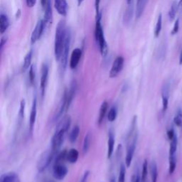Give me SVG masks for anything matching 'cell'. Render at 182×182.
<instances>
[{"label":"cell","mask_w":182,"mask_h":182,"mask_svg":"<svg viewBox=\"0 0 182 182\" xmlns=\"http://www.w3.org/2000/svg\"><path fill=\"white\" fill-rule=\"evenodd\" d=\"M71 125V118L70 115H65L61 118L58 123L55 132L51 138V148L54 152L58 153L60 148L64 141L65 136L66 132L68 131Z\"/></svg>","instance_id":"6da1fadb"},{"label":"cell","mask_w":182,"mask_h":182,"mask_svg":"<svg viewBox=\"0 0 182 182\" xmlns=\"http://www.w3.org/2000/svg\"><path fill=\"white\" fill-rule=\"evenodd\" d=\"M68 29H66L64 20H61L58 24L56 29L55 44H54V54L56 61H60L63 52V46L66 37Z\"/></svg>","instance_id":"7a4b0ae2"},{"label":"cell","mask_w":182,"mask_h":182,"mask_svg":"<svg viewBox=\"0 0 182 182\" xmlns=\"http://www.w3.org/2000/svg\"><path fill=\"white\" fill-rule=\"evenodd\" d=\"M101 19V15H97V19L96 24H95V39L98 44L99 49H100V53L103 56H105L108 54V44L105 39L104 32H103V29L100 23Z\"/></svg>","instance_id":"3957f363"},{"label":"cell","mask_w":182,"mask_h":182,"mask_svg":"<svg viewBox=\"0 0 182 182\" xmlns=\"http://www.w3.org/2000/svg\"><path fill=\"white\" fill-rule=\"evenodd\" d=\"M57 153L55 152L51 148L49 149L45 150L41 155L39 156L38 161H37L36 168L39 173H42L47 169L49 165L53 162L56 157Z\"/></svg>","instance_id":"277c9868"},{"label":"cell","mask_w":182,"mask_h":182,"mask_svg":"<svg viewBox=\"0 0 182 182\" xmlns=\"http://www.w3.org/2000/svg\"><path fill=\"white\" fill-rule=\"evenodd\" d=\"M138 139V132L137 131L132 135H129L127 137V152L125 156V165L127 168H129L132 164L133 157H134V152L136 149L137 142Z\"/></svg>","instance_id":"5b68a950"},{"label":"cell","mask_w":182,"mask_h":182,"mask_svg":"<svg viewBox=\"0 0 182 182\" xmlns=\"http://www.w3.org/2000/svg\"><path fill=\"white\" fill-rule=\"evenodd\" d=\"M71 31L70 30L68 29L66 37H65V41L64 43V46H63V52H62V55L60 62H61V67L63 71H65L66 68L68 64V57L69 50H70V45H71Z\"/></svg>","instance_id":"8992f818"},{"label":"cell","mask_w":182,"mask_h":182,"mask_svg":"<svg viewBox=\"0 0 182 182\" xmlns=\"http://www.w3.org/2000/svg\"><path fill=\"white\" fill-rule=\"evenodd\" d=\"M48 72H49V67H48V64L46 63H43L42 66H41L40 78V89L42 98H44L45 92H46V88L47 85L48 78Z\"/></svg>","instance_id":"52a82bcc"},{"label":"cell","mask_w":182,"mask_h":182,"mask_svg":"<svg viewBox=\"0 0 182 182\" xmlns=\"http://www.w3.org/2000/svg\"><path fill=\"white\" fill-rule=\"evenodd\" d=\"M52 174L54 179L61 181L64 179L68 174V169L63 163H54L52 169Z\"/></svg>","instance_id":"ba28073f"},{"label":"cell","mask_w":182,"mask_h":182,"mask_svg":"<svg viewBox=\"0 0 182 182\" xmlns=\"http://www.w3.org/2000/svg\"><path fill=\"white\" fill-rule=\"evenodd\" d=\"M67 110V90L65 89L63 95H62L61 100L59 103L57 111L56 112L55 115L53 117V120L56 122L61 119L63 113L66 112Z\"/></svg>","instance_id":"9c48e42d"},{"label":"cell","mask_w":182,"mask_h":182,"mask_svg":"<svg viewBox=\"0 0 182 182\" xmlns=\"http://www.w3.org/2000/svg\"><path fill=\"white\" fill-rule=\"evenodd\" d=\"M124 62H125V60H124L123 56H117L116 58L113 63H112L111 69H110V78H115L120 74V73L121 72L123 68Z\"/></svg>","instance_id":"30bf717a"},{"label":"cell","mask_w":182,"mask_h":182,"mask_svg":"<svg viewBox=\"0 0 182 182\" xmlns=\"http://www.w3.org/2000/svg\"><path fill=\"white\" fill-rule=\"evenodd\" d=\"M36 115H37V97L35 95L33 97L32 105H31V112H30V117H29V133L30 134L32 135L33 128H34V125L36 120Z\"/></svg>","instance_id":"8fae6325"},{"label":"cell","mask_w":182,"mask_h":182,"mask_svg":"<svg viewBox=\"0 0 182 182\" xmlns=\"http://www.w3.org/2000/svg\"><path fill=\"white\" fill-rule=\"evenodd\" d=\"M45 27V24L44 21L43 20H39L38 23L36 25V27L34 30L33 31L32 34H31V44H34L37 41L39 40V39L41 38V35H42L43 31H44Z\"/></svg>","instance_id":"7c38bea8"},{"label":"cell","mask_w":182,"mask_h":182,"mask_svg":"<svg viewBox=\"0 0 182 182\" xmlns=\"http://www.w3.org/2000/svg\"><path fill=\"white\" fill-rule=\"evenodd\" d=\"M82 56V51L80 48H76L73 51L71 56L70 60V68L71 69H75L78 66V63Z\"/></svg>","instance_id":"4fadbf2b"},{"label":"cell","mask_w":182,"mask_h":182,"mask_svg":"<svg viewBox=\"0 0 182 182\" xmlns=\"http://www.w3.org/2000/svg\"><path fill=\"white\" fill-rule=\"evenodd\" d=\"M77 91V83L76 80L71 82L68 91L67 90V110L70 108L71 103L74 100Z\"/></svg>","instance_id":"5bb4252c"},{"label":"cell","mask_w":182,"mask_h":182,"mask_svg":"<svg viewBox=\"0 0 182 182\" xmlns=\"http://www.w3.org/2000/svg\"><path fill=\"white\" fill-rule=\"evenodd\" d=\"M115 134L112 132V130L110 129L108 132V153H107V157L108 159H110L113 155L114 149H115Z\"/></svg>","instance_id":"9a60e30c"},{"label":"cell","mask_w":182,"mask_h":182,"mask_svg":"<svg viewBox=\"0 0 182 182\" xmlns=\"http://www.w3.org/2000/svg\"><path fill=\"white\" fill-rule=\"evenodd\" d=\"M54 7L59 14L63 16H66L68 12V4L66 0H54Z\"/></svg>","instance_id":"2e32d148"},{"label":"cell","mask_w":182,"mask_h":182,"mask_svg":"<svg viewBox=\"0 0 182 182\" xmlns=\"http://www.w3.org/2000/svg\"><path fill=\"white\" fill-rule=\"evenodd\" d=\"M45 8V14H44V24L45 26H48L51 23V21L52 19V8H51V1L48 0Z\"/></svg>","instance_id":"e0dca14e"},{"label":"cell","mask_w":182,"mask_h":182,"mask_svg":"<svg viewBox=\"0 0 182 182\" xmlns=\"http://www.w3.org/2000/svg\"><path fill=\"white\" fill-rule=\"evenodd\" d=\"M25 108H26V102L24 99H22L20 102L19 111L18 113V119H17V128L20 129L22 127V123H23L24 114H25Z\"/></svg>","instance_id":"ac0fdd59"},{"label":"cell","mask_w":182,"mask_h":182,"mask_svg":"<svg viewBox=\"0 0 182 182\" xmlns=\"http://www.w3.org/2000/svg\"><path fill=\"white\" fill-rule=\"evenodd\" d=\"M108 103L106 100L103 101L102 104H101L100 110H99L98 119H97V124H98V125H100L103 123V120H104V118L106 115L107 111H108Z\"/></svg>","instance_id":"d6986e66"},{"label":"cell","mask_w":182,"mask_h":182,"mask_svg":"<svg viewBox=\"0 0 182 182\" xmlns=\"http://www.w3.org/2000/svg\"><path fill=\"white\" fill-rule=\"evenodd\" d=\"M78 157H79V152L76 149H71L70 150L68 151L67 157H66V161L68 162L71 164H75L76 163L78 159Z\"/></svg>","instance_id":"ffe728a7"},{"label":"cell","mask_w":182,"mask_h":182,"mask_svg":"<svg viewBox=\"0 0 182 182\" xmlns=\"http://www.w3.org/2000/svg\"><path fill=\"white\" fill-rule=\"evenodd\" d=\"M133 13H134V6H133V1L128 4V7L125 11L124 14V22L125 24H129L132 20Z\"/></svg>","instance_id":"44dd1931"},{"label":"cell","mask_w":182,"mask_h":182,"mask_svg":"<svg viewBox=\"0 0 182 182\" xmlns=\"http://www.w3.org/2000/svg\"><path fill=\"white\" fill-rule=\"evenodd\" d=\"M18 174L15 172H10L3 174L0 177V182H14L18 177Z\"/></svg>","instance_id":"7402d4cb"},{"label":"cell","mask_w":182,"mask_h":182,"mask_svg":"<svg viewBox=\"0 0 182 182\" xmlns=\"http://www.w3.org/2000/svg\"><path fill=\"white\" fill-rule=\"evenodd\" d=\"M147 2V0H137V1L136 16L137 19L141 17L142 14H143Z\"/></svg>","instance_id":"603a6c76"},{"label":"cell","mask_w":182,"mask_h":182,"mask_svg":"<svg viewBox=\"0 0 182 182\" xmlns=\"http://www.w3.org/2000/svg\"><path fill=\"white\" fill-rule=\"evenodd\" d=\"M91 140H92V134L91 132H88L84 137L83 144H82V153L85 155L89 151L90 147H91Z\"/></svg>","instance_id":"cb8c5ba5"},{"label":"cell","mask_w":182,"mask_h":182,"mask_svg":"<svg viewBox=\"0 0 182 182\" xmlns=\"http://www.w3.org/2000/svg\"><path fill=\"white\" fill-rule=\"evenodd\" d=\"M9 26L8 17L5 14H1L0 16V33H4L7 31Z\"/></svg>","instance_id":"d4e9b609"},{"label":"cell","mask_w":182,"mask_h":182,"mask_svg":"<svg viewBox=\"0 0 182 182\" xmlns=\"http://www.w3.org/2000/svg\"><path fill=\"white\" fill-rule=\"evenodd\" d=\"M150 175H151V182H157L158 178V169L155 161H152L150 164Z\"/></svg>","instance_id":"484cf974"},{"label":"cell","mask_w":182,"mask_h":182,"mask_svg":"<svg viewBox=\"0 0 182 182\" xmlns=\"http://www.w3.org/2000/svg\"><path fill=\"white\" fill-rule=\"evenodd\" d=\"M80 131V127L78 125H76L72 129V130L70 132V134H69V141H70L71 143H75L77 141V139L79 136Z\"/></svg>","instance_id":"4316f807"},{"label":"cell","mask_w":182,"mask_h":182,"mask_svg":"<svg viewBox=\"0 0 182 182\" xmlns=\"http://www.w3.org/2000/svg\"><path fill=\"white\" fill-rule=\"evenodd\" d=\"M32 56H33L32 51H30L29 53L26 55L25 58H24L23 66H22V71H23V72H25L26 71H27L28 69L30 68V67H31Z\"/></svg>","instance_id":"83f0119b"},{"label":"cell","mask_w":182,"mask_h":182,"mask_svg":"<svg viewBox=\"0 0 182 182\" xmlns=\"http://www.w3.org/2000/svg\"><path fill=\"white\" fill-rule=\"evenodd\" d=\"M117 117V108L116 106H112L109 110L108 114V120L109 122L112 123L116 120Z\"/></svg>","instance_id":"f1b7e54d"},{"label":"cell","mask_w":182,"mask_h":182,"mask_svg":"<svg viewBox=\"0 0 182 182\" xmlns=\"http://www.w3.org/2000/svg\"><path fill=\"white\" fill-rule=\"evenodd\" d=\"M177 143H178V140H177V137H176V134L173 137V139L171 140L170 148H169V156L175 155L176 149H177Z\"/></svg>","instance_id":"f546056e"},{"label":"cell","mask_w":182,"mask_h":182,"mask_svg":"<svg viewBox=\"0 0 182 182\" xmlns=\"http://www.w3.org/2000/svg\"><path fill=\"white\" fill-rule=\"evenodd\" d=\"M126 165L121 164L120 166L119 176H118L117 182H125V176H126Z\"/></svg>","instance_id":"4dcf8cb0"},{"label":"cell","mask_w":182,"mask_h":182,"mask_svg":"<svg viewBox=\"0 0 182 182\" xmlns=\"http://www.w3.org/2000/svg\"><path fill=\"white\" fill-rule=\"evenodd\" d=\"M148 174V162L147 159L144 161L143 164H142V169L141 173V179L142 182H145L147 180Z\"/></svg>","instance_id":"1f68e13d"},{"label":"cell","mask_w":182,"mask_h":182,"mask_svg":"<svg viewBox=\"0 0 182 182\" xmlns=\"http://www.w3.org/2000/svg\"><path fill=\"white\" fill-rule=\"evenodd\" d=\"M178 9H179L178 8V4L176 2V1H174L173 4H172V7H171L169 12V17L170 21L174 20V19L175 18Z\"/></svg>","instance_id":"d6a6232c"},{"label":"cell","mask_w":182,"mask_h":182,"mask_svg":"<svg viewBox=\"0 0 182 182\" xmlns=\"http://www.w3.org/2000/svg\"><path fill=\"white\" fill-rule=\"evenodd\" d=\"M162 14L159 15L158 19H157V24H156L155 27V37H158L159 36V33L161 32V30H162Z\"/></svg>","instance_id":"836d02e7"},{"label":"cell","mask_w":182,"mask_h":182,"mask_svg":"<svg viewBox=\"0 0 182 182\" xmlns=\"http://www.w3.org/2000/svg\"><path fill=\"white\" fill-rule=\"evenodd\" d=\"M67 150H63L61 152L57 154L56 156V160L55 162L57 163H63L64 161L66 160V157H67Z\"/></svg>","instance_id":"e575fe53"},{"label":"cell","mask_w":182,"mask_h":182,"mask_svg":"<svg viewBox=\"0 0 182 182\" xmlns=\"http://www.w3.org/2000/svg\"><path fill=\"white\" fill-rule=\"evenodd\" d=\"M176 166V159L175 157V155L173 156H169V172L170 174H174V172H175Z\"/></svg>","instance_id":"d590c367"},{"label":"cell","mask_w":182,"mask_h":182,"mask_svg":"<svg viewBox=\"0 0 182 182\" xmlns=\"http://www.w3.org/2000/svg\"><path fill=\"white\" fill-rule=\"evenodd\" d=\"M35 78H36L35 68H34V65H31V67H30L29 71V80L30 84H31V85H33V84H34Z\"/></svg>","instance_id":"8d00e7d4"},{"label":"cell","mask_w":182,"mask_h":182,"mask_svg":"<svg viewBox=\"0 0 182 182\" xmlns=\"http://www.w3.org/2000/svg\"><path fill=\"white\" fill-rule=\"evenodd\" d=\"M174 122L177 127H180L182 125V112L181 110H178L177 113L174 117Z\"/></svg>","instance_id":"74e56055"},{"label":"cell","mask_w":182,"mask_h":182,"mask_svg":"<svg viewBox=\"0 0 182 182\" xmlns=\"http://www.w3.org/2000/svg\"><path fill=\"white\" fill-rule=\"evenodd\" d=\"M169 105V96L167 95H162V110L163 112H166L168 108Z\"/></svg>","instance_id":"f35d334b"},{"label":"cell","mask_w":182,"mask_h":182,"mask_svg":"<svg viewBox=\"0 0 182 182\" xmlns=\"http://www.w3.org/2000/svg\"><path fill=\"white\" fill-rule=\"evenodd\" d=\"M131 182H142L141 175L139 174V172H137V173H134L132 176V178H131Z\"/></svg>","instance_id":"ab89813d"},{"label":"cell","mask_w":182,"mask_h":182,"mask_svg":"<svg viewBox=\"0 0 182 182\" xmlns=\"http://www.w3.org/2000/svg\"><path fill=\"white\" fill-rule=\"evenodd\" d=\"M179 30V19H176L175 23H174V26L173 27V29H172V34L174 35L176 33H178Z\"/></svg>","instance_id":"60d3db41"},{"label":"cell","mask_w":182,"mask_h":182,"mask_svg":"<svg viewBox=\"0 0 182 182\" xmlns=\"http://www.w3.org/2000/svg\"><path fill=\"white\" fill-rule=\"evenodd\" d=\"M90 174H91L90 171H85V172H84L83 175H82L80 182H88V179L90 176Z\"/></svg>","instance_id":"b9f144b4"},{"label":"cell","mask_w":182,"mask_h":182,"mask_svg":"<svg viewBox=\"0 0 182 182\" xmlns=\"http://www.w3.org/2000/svg\"><path fill=\"white\" fill-rule=\"evenodd\" d=\"M175 135H176L175 132H174V130L173 129H169V130L167 132V137H168L169 140H172V139H173L174 137L175 136Z\"/></svg>","instance_id":"7bdbcfd3"},{"label":"cell","mask_w":182,"mask_h":182,"mask_svg":"<svg viewBox=\"0 0 182 182\" xmlns=\"http://www.w3.org/2000/svg\"><path fill=\"white\" fill-rule=\"evenodd\" d=\"M100 0H95V10H96L97 15L100 14Z\"/></svg>","instance_id":"ee69618b"},{"label":"cell","mask_w":182,"mask_h":182,"mask_svg":"<svg viewBox=\"0 0 182 182\" xmlns=\"http://www.w3.org/2000/svg\"><path fill=\"white\" fill-rule=\"evenodd\" d=\"M26 2H27V7L31 8L36 4V0H26Z\"/></svg>","instance_id":"f6af8a7d"},{"label":"cell","mask_w":182,"mask_h":182,"mask_svg":"<svg viewBox=\"0 0 182 182\" xmlns=\"http://www.w3.org/2000/svg\"><path fill=\"white\" fill-rule=\"evenodd\" d=\"M7 40V37H3V38L1 39V49H2L4 45V44H6Z\"/></svg>","instance_id":"bcb514c9"},{"label":"cell","mask_w":182,"mask_h":182,"mask_svg":"<svg viewBox=\"0 0 182 182\" xmlns=\"http://www.w3.org/2000/svg\"><path fill=\"white\" fill-rule=\"evenodd\" d=\"M48 0H41V6L43 7H46V4H47Z\"/></svg>","instance_id":"7dc6e473"},{"label":"cell","mask_w":182,"mask_h":182,"mask_svg":"<svg viewBox=\"0 0 182 182\" xmlns=\"http://www.w3.org/2000/svg\"><path fill=\"white\" fill-rule=\"evenodd\" d=\"M178 8H179V10L182 11V0H180L179 3L178 4Z\"/></svg>","instance_id":"c3c4849f"},{"label":"cell","mask_w":182,"mask_h":182,"mask_svg":"<svg viewBox=\"0 0 182 182\" xmlns=\"http://www.w3.org/2000/svg\"><path fill=\"white\" fill-rule=\"evenodd\" d=\"M179 64L182 65V49H181V53H180V56H179Z\"/></svg>","instance_id":"681fc988"},{"label":"cell","mask_w":182,"mask_h":182,"mask_svg":"<svg viewBox=\"0 0 182 182\" xmlns=\"http://www.w3.org/2000/svg\"><path fill=\"white\" fill-rule=\"evenodd\" d=\"M78 1V6H80L81 5V4L82 3V1H84V0H77Z\"/></svg>","instance_id":"f907efd6"},{"label":"cell","mask_w":182,"mask_h":182,"mask_svg":"<svg viewBox=\"0 0 182 182\" xmlns=\"http://www.w3.org/2000/svg\"><path fill=\"white\" fill-rule=\"evenodd\" d=\"M110 182H116L115 178V177H112L111 179H110Z\"/></svg>","instance_id":"816d5d0a"},{"label":"cell","mask_w":182,"mask_h":182,"mask_svg":"<svg viewBox=\"0 0 182 182\" xmlns=\"http://www.w3.org/2000/svg\"><path fill=\"white\" fill-rule=\"evenodd\" d=\"M14 182H21V180H20V179H19V176H18V177L16 178V179L14 180Z\"/></svg>","instance_id":"f5cc1de1"},{"label":"cell","mask_w":182,"mask_h":182,"mask_svg":"<svg viewBox=\"0 0 182 182\" xmlns=\"http://www.w3.org/2000/svg\"><path fill=\"white\" fill-rule=\"evenodd\" d=\"M132 0H127V4H129L130 2H132Z\"/></svg>","instance_id":"db71d44e"}]
</instances>
